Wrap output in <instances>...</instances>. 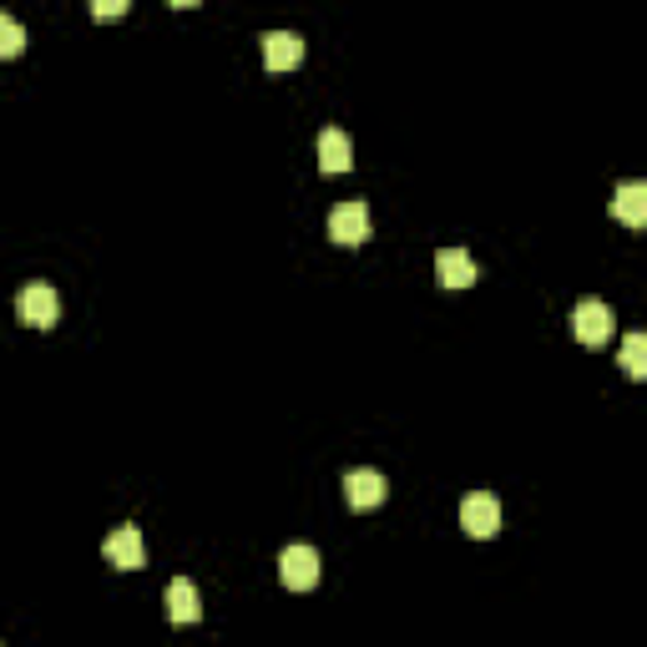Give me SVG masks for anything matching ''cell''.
<instances>
[{
	"label": "cell",
	"mask_w": 647,
	"mask_h": 647,
	"mask_svg": "<svg viewBox=\"0 0 647 647\" xmlns=\"http://www.w3.org/2000/svg\"><path fill=\"white\" fill-rule=\"evenodd\" d=\"M329 238H335L339 248H360V243L370 238V203H364V198L339 203L335 213H329Z\"/></svg>",
	"instance_id": "cell-1"
},
{
	"label": "cell",
	"mask_w": 647,
	"mask_h": 647,
	"mask_svg": "<svg viewBox=\"0 0 647 647\" xmlns=\"http://www.w3.org/2000/svg\"><path fill=\"white\" fill-rule=\"evenodd\" d=\"M15 314H21V324H31V329H51V324L61 319V294L51 284H25L21 294H15Z\"/></svg>",
	"instance_id": "cell-2"
},
{
	"label": "cell",
	"mask_w": 647,
	"mask_h": 647,
	"mask_svg": "<svg viewBox=\"0 0 647 647\" xmlns=\"http://www.w3.org/2000/svg\"><path fill=\"white\" fill-rule=\"evenodd\" d=\"M278 576H284L288 592H309L314 582H319V552L304 547V541L284 547V552H278Z\"/></svg>",
	"instance_id": "cell-3"
},
{
	"label": "cell",
	"mask_w": 647,
	"mask_h": 647,
	"mask_svg": "<svg viewBox=\"0 0 647 647\" xmlns=\"http://www.w3.org/2000/svg\"><path fill=\"white\" fill-rule=\"evenodd\" d=\"M460 527H466V537L491 541L496 531H501V501H496L491 491L466 496V501H460Z\"/></svg>",
	"instance_id": "cell-4"
},
{
	"label": "cell",
	"mask_w": 647,
	"mask_h": 647,
	"mask_svg": "<svg viewBox=\"0 0 647 647\" xmlns=\"http://www.w3.org/2000/svg\"><path fill=\"white\" fill-rule=\"evenodd\" d=\"M572 329H576V339L587 349H602L612 339V329H617V319H612V309L602 299H582L576 304V314H572Z\"/></svg>",
	"instance_id": "cell-5"
},
{
	"label": "cell",
	"mask_w": 647,
	"mask_h": 647,
	"mask_svg": "<svg viewBox=\"0 0 647 647\" xmlns=\"http://www.w3.org/2000/svg\"><path fill=\"white\" fill-rule=\"evenodd\" d=\"M102 552H107V562L117 572H142V562H147V547H142V531L137 527H117L102 541Z\"/></svg>",
	"instance_id": "cell-6"
},
{
	"label": "cell",
	"mask_w": 647,
	"mask_h": 647,
	"mask_svg": "<svg viewBox=\"0 0 647 647\" xmlns=\"http://www.w3.org/2000/svg\"><path fill=\"white\" fill-rule=\"evenodd\" d=\"M319 168L329 172V178H339V172L354 168V142H349V132L324 127V132H319Z\"/></svg>",
	"instance_id": "cell-7"
},
{
	"label": "cell",
	"mask_w": 647,
	"mask_h": 647,
	"mask_svg": "<svg viewBox=\"0 0 647 647\" xmlns=\"http://www.w3.org/2000/svg\"><path fill=\"white\" fill-rule=\"evenodd\" d=\"M384 491H390V486H384L380 470H349V476H344V501L354 506V511H370V506H380Z\"/></svg>",
	"instance_id": "cell-8"
},
{
	"label": "cell",
	"mask_w": 647,
	"mask_h": 647,
	"mask_svg": "<svg viewBox=\"0 0 647 647\" xmlns=\"http://www.w3.org/2000/svg\"><path fill=\"white\" fill-rule=\"evenodd\" d=\"M435 278L445 288H470L476 284V258L466 248H441L435 253Z\"/></svg>",
	"instance_id": "cell-9"
},
{
	"label": "cell",
	"mask_w": 647,
	"mask_h": 647,
	"mask_svg": "<svg viewBox=\"0 0 647 647\" xmlns=\"http://www.w3.org/2000/svg\"><path fill=\"white\" fill-rule=\"evenodd\" d=\"M304 61V41L294 31H268L264 36V66L268 72H294Z\"/></svg>",
	"instance_id": "cell-10"
},
{
	"label": "cell",
	"mask_w": 647,
	"mask_h": 647,
	"mask_svg": "<svg viewBox=\"0 0 647 647\" xmlns=\"http://www.w3.org/2000/svg\"><path fill=\"white\" fill-rule=\"evenodd\" d=\"M612 213L623 218L627 229H643L647 223V182H623L617 198H612Z\"/></svg>",
	"instance_id": "cell-11"
},
{
	"label": "cell",
	"mask_w": 647,
	"mask_h": 647,
	"mask_svg": "<svg viewBox=\"0 0 647 647\" xmlns=\"http://www.w3.org/2000/svg\"><path fill=\"white\" fill-rule=\"evenodd\" d=\"M168 617L178 627H188V623H198V617H203V602H198V587H192L188 576H178V582L168 587Z\"/></svg>",
	"instance_id": "cell-12"
},
{
	"label": "cell",
	"mask_w": 647,
	"mask_h": 647,
	"mask_svg": "<svg viewBox=\"0 0 647 647\" xmlns=\"http://www.w3.org/2000/svg\"><path fill=\"white\" fill-rule=\"evenodd\" d=\"M623 370H627V380H643L647 374V335L623 339Z\"/></svg>",
	"instance_id": "cell-13"
},
{
	"label": "cell",
	"mask_w": 647,
	"mask_h": 647,
	"mask_svg": "<svg viewBox=\"0 0 647 647\" xmlns=\"http://www.w3.org/2000/svg\"><path fill=\"white\" fill-rule=\"evenodd\" d=\"M21 51H25V25L15 21V15H6V11H0V61L21 56Z\"/></svg>",
	"instance_id": "cell-14"
},
{
	"label": "cell",
	"mask_w": 647,
	"mask_h": 647,
	"mask_svg": "<svg viewBox=\"0 0 647 647\" xmlns=\"http://www.w3.org/2000/svg\"><path fill=\"white\" fill-rule=\"evenodd\" d=\"M132 11V0H92V15L96 21H117V15Z\"/></svg>",
	"instance_id": "cell-15"
},
{
	"label": "cell",
	"mask_w": 647,
	"mask_h": 647,
	"mask_svg": "<svg viewBox=\"0 0 647 647\" xmlns=\"http://www.w3.org/2000/svg\"><path fill=\"white\" fill-rule=\"evenodd\" d=\"M172 6H178V11H192V6H203V0H172Z\"/></svg>",
	"instance_id": "cell-16"
}]
</instances>
